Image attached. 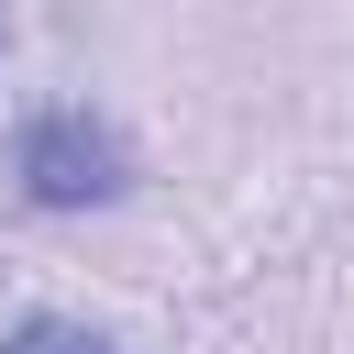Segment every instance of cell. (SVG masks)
Wrapping results in <instances>:
<instances>
[{"mask_svg": "<svg viewBox=\"0 0 354 354\" xmlns=\"http://www.w3.org/2000/svg\"><path fill=\"white\" fill-rule=\"evenodd\" d=\"M0 55H11V11H0Z\"/></svg>", "mask_w": 354, "mask_h": 354, "instance_id": "cell-3", "label": "cell"}, {"mask_svg": "<svg viewBox=\"0 0 354 354\" xmlns=\"http://www.w3.org/2000/svg\"><path fill=\"white\" fill-rule=\"evenodd\" d=\"M0 354H111L88 321H55V310H33V321H11L0 332Z\"/></svg>", "mask_w": 354, "mask_h": 354, "instance_id": "cell-2", "label": "cell"}, {"mask_svg": "<svg viewBox=\"0 0 354 354\" xmlns=\"http://www.w3.org/2000/svg\"><path fill=\"white\" fill-rule=\"evenodd\" d=\"M11 188H22V210H111L133 188V144L100 111L55 100V111H33L11 133Z\"/></svg>", "mask_w": 354, "mask_h": 354, "instance_id": "cell-1", "label": "cell"}]
</instances>
